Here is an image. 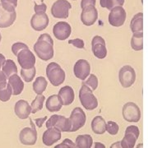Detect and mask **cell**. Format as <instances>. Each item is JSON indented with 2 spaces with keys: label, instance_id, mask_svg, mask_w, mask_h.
<instances>
[{
  "label": "cell",
  "instance_id": "cell-1",
  "mask_svg": "<svg viewBox=\"0 0 148 148\" xmlns=\"http://www.w3.org/2000/svg\"><path fill=\"white\" fill-rule=\"evenodd\" d=\"M46 76L49 82L53 86H58L65 81V72L61 66L55 62L48 64L46 67Z\"/></svg>",
  "mask_w": 148,
  "mask_h": 148
},
{
  "label": "cell",
  "instance_id": "cell-2",
  "mask_svg": "<svg viewBox=\"0 0 148 148\" xmlns=\"http://www.w3.org/2000/svg\"><path fill=\"white\" fill-rule=\"evenodd\" d=\"M79 100L86 110H93L98 106V100L93 94V90L83 83L79 90Z\"/></svg>",
  "mask_w": 148,
  "mask_h": 148
},
{
  "label": "cell",
  "instance_id": "cell-3",
  "mask_svg": "<svg viewBox=\"0 0 148 148\" xmlns=\"http://www.w3.org/2000/svg\"><path fill=\"white\" fill-rule=\"evenodd\" d=\"M34 51L38 58L43 61H48L53 57V45L44 40H37L34 45Z\"/></svg>",
  "mask_w": 148,
  "mask_h": 148
},
{
  "label": "cell",
  "instance_id": "cell-4",
  "mask_svg": "<svg viewBox=\"0 0 148 148\" xmlns=\"http://www.w3.org/2000/svg\"><path fill=\"white\" fill-rule=\"evenodd\" d=\"M72 5L67 0H57L51 8V14L53 17L58 19H66L69 16V10Z\"/></svg>",
  "mask_w": 148,
  "mask_h": 148
},
{
  "label": "cell",
  "instance_id": "cell-5",
  "mask_svg": "<svg viewBox=\"0 0 148 148\" xmlns=\"http://www.w3.org/2000/svg\"><path fill=\"white\" fill-rule=\"evenodd\" d=\"M119 80L123 87L128 88L132 86L136 81V73L130 65H125L119 70Z\"/></svg>",
  "mask_w": 148,
  "mask_h": 148
},
{
  "label": "cell",
  "instance_id": "cell-6",
  "mask_svg": "<svg viewBox=\"0 0 148 148\" xmlns=\"http://www.w3.org/2000/svg\"><path fill=\"white\" fill-rule=\"evenodd\" d=\"M30 123L32 127H24L21 129L19 134V139L21 144L26 146H33L35 145L37 141V132L36 129V125L33 123V121L30 119Z\"/></svg>",
  "mask_w": 148,
  "mask_h": 148
},
{
  "label": "cell",
  "instance_id": "cell-7",
  "mask_svg": "<svg viewBox=\"0 0 148 148\" xmlns=\"http://www.w3.org/2000/svg\"><path fill=\"white\" fill-rule=\"evenodd\" d=\"M123 117L127 122L138 123L141 119V110L138 105L127 102L123 107Z\"/></svg>",
  "mask_w": 148,
  "mask_h": 148
},
{
  "label": "cell",
  "instance_id": "cell-8",
  "mask_svg": "<svg viewBox=\"0 0 148 148\" xmlns=\"http://www.w3.org/2000/svg\"><path fill=\"white\" fill-rule=\"evenodd\" d=\"M126 11L123 8V6H117L111 9L109 14V23L112 27H122L126 20Z\"/></svg>",
  "mask_w": 148,
  "mask_h": 148
},
{
  "label": "cell",
  "instance_id": "cell-9",
  "mask_svg": "<svg viewBox=\"0 0 148 148\" xmlns=\"http://www.w3.org/2000/svg\"><path fill=\"white\" fill-rule=\"evenodd\" d=\"M140 134L139 128L135 125H130L126 128L125 135L121 141V147L132 148L135 147L136 142Z\"/></svg>",
  "mask_w": 148,
  "mask_h": 148
},
{
  "label": "cell",
  "instance_id": "cell-10",
  "mask_svg": "<svg viewBox=\"0 0 148 148\" xmlns=\"http://www.w3.org/2000/svg\"><path fill=\"white\" fill-rule=\"evenodd\" d=\"M69 119L72 123L71 132H76L79 130L80 128H82L84 126L86 120V114L84 111L82 110V109L80 107L74 108L73 110L71 113V116Z\"/></svg>",
  "mask_w": 148,
  "mask_h": 148
},
{
  "label": "cell",
  "instance_id": "cell-11",
  "mask_svg": "<svg viewBox=\"0 0 148 148\" xmlns=\"http://www.w3.org/2000/svg\"><path fill=\"white\" fill-rule=\"evenodd\" d=\"M18 64L21 69H31L35 67L36 64V56L29 49H26L20 51L16 55Z\"/></svg>",
  "mask_w": 148,
  "mask_h": 148
},
{
  "label": "cell",
  "instance_id": "cell-12",
  "mask_svg": "<svg viewBox=\"0 0 148 148\" xmlns=\"http://www.w3.org/2000/svg\"><path fill=\"white\" fill-rule=\"evenodd\" d=\"M98 19V11L95 6H88L82 8L81 12V21L86 27L95 24Z\"/></svg>",
  "mask_w": 148,
  "mask_h": 148
},
{
  "label": "cell",
  "instance_id": "cell-13",
  "mask_svg": "<svg viewBox=\"0 0 148 148\" xmlns=\"http://www.w3.org/2000/svg\"><path fill=\"white\" fill-rule=\"evenodd\" d=\"M73 73L76 77L85 81L90 73V63L86 59H79L76 62L73 67Z\"/></svg>",
  "mask_w": 148,
  "mask_h": 148
},
{
  "label": "cell",
  "instance_id": "cell-14",
  "mask_svg": "<svg viewBox=\"0 0 148 148\" xmlns=\"http://www.w3.org/2000/svg\"><path fill=\"white\" fill-rule=\"evenodd\" d=\"M53 36L58 40H65L71 36L72 27L66 21H58L53 27Z\"/></svg>",
  "mask_w": 148,
  "mask_h": 148
},
{
  "label": "cell",
  "instance_id": "cell-15",
  "mask_svg": "<svg viewBox=\"0 0 148 148\" xmlns=\"http://www.w3.org/2000/svg\"><path fill=\"white\" fill-rule=\"evenodd\" d=\"M92 52L95 57L99 59H103L107 55V49L106 46V40L100 36H95L91 41Z\"/></svg>",
  "mask_w": 148,
  "mask_h": 148
},
{
  "label": "cell",
  "instance_id": "cell-16",
  "mask_svg": "<svg viewBox=\"0 0 148 148\" xmlns=\"http://www.w3.org/2000/svg\"><path fill=\"white\" fill-rule=\"evenodd\" d=\"M16 11H8L0 3V28L11 27L16 21Z\"/></svg>",
  "mask_w": 148,
  "mask_h": 148
},
{
  "label": "cell",
  "instance_id": "cell-17",
  "mask_svg": "<svg viewBox=\"0 0 148 148\" xmlns=\"http://www.w3.org/2000/svg\"><path fill=\"white\" fill-rule=\"evenodd\" d=\"M61 132H62L56 127H48L47 130H45V132L43 133V143L47 147L52 146L61 139Z\"/></svg>",
  "mask_w": 148,
  "mask_h": 148
},
{
  "label": "cell",
  "instance_id": "cell-18",
  "mask_svg": "<svg viewBox=\"0 0 148 148\" xmlns=\"http://www.w3.org/2000/svg\"><path fill=\"white\" fill-rule=\"evenodd\" d=\"M49 19L48 15L45 13H35L31 19V26L36 32L45 30L49 25Z\"/></svg>",
  "mask_w": 148,
  "mask_h": 148
},
{
  "label": "cell",
  "instance_id": "cell-19",
  "mask_svg": "<svg viewBox=\"0 0 148 148\" xmlns=\"http://www.w3.org/2000/svg\"><path fill=\"white\" fill-rule=\"evenodd\" d=\"M14 112L16 117H18L20 119H27L32 114V106L27 101L19 100L15 104Z\"/></svg>",
  "mask_w": 148,
  "mask_h": 148
},
{
  "label": "cell",
  "instance_id": "cell-20",
  "mask_svg": "<svg viewBox=\"0 0 148 148\" xmlns=\"http://www.w3.org/2000/svg\"><path fill=\"white\" fill-rule=\"evenodd\" d=\"M58 95L63 103V106H69L73 104L75 98L73 89L69 86H63L58 91Z\"/></svg>",
  "mask_w": 148,
  "mask_h": 148
},
{
  "label": "cell",
  "instance_id": "cell-21",
  "mask_svg": "<svg viewBox=\"0 0 148 148\" xmlns=\"http://www.w3.org/2000/svg\"><path fill=\"white\" fill-rule=\"evenodd\" d=\"M8 84L10 85L12 90V95H20L24 89V83L17 74H14L8 77Z\"/></svg>",
  "mask_w": 148,
  "mask_h": 148
},
{
  "label": "cell",
  "instance_id": "cell-22",
  "mask_svg": "<svg viewBox=\"0 0 148 148\" xmlns=\"http://www.w3.org/2000/svg\"><path fill=\"white\" fill-rule=\"evenodd\" d=\"M106 120L101 116L95 117L91 121V129L94 133L101 135L106 132Z\"/></svg>",
  "mask_w": 148,
  "mask_h": 148
},
{
  "label": "cell",
  "instance_id": "cell-23",
  "mask_svg": "<svg viewBox=\"0 0 148 148\" xmlns=\"http://www.w3.org/2000/svg\"><path fill=\"white\" fill-rule=\"evenodd\" d=\"M45 106L49 112H58L62 109L63 103L58 95H52L47 99Z\"/></svg>",
  "mask_w": 148,
  "mask_h": 148
},
{
  "label": "cell",
  "instance_id": "cell-24",
  "mask_svg": "<svg viewBox=\"0 0 148 148\" xmlns=\"http://www.w3.org/2000/svg\"><path fill=\"white\" fill-rule=\"evenodd\" d=\"M130 28L132 33L135 32H142L143 31V13L138 12L132 17Z\"/></svg>",
  "mask_w": 148,
  "mask_h": 148
},
{
  "label": "cell",
  "instance_id": "cell-25",
  "mask_svg": "<svg viewBox=\"0 0 148 148\" xmlns=\"http://www.w3.org/2000/svg\"><path fill=\"white\" fill-rule=\"evenodd\" d=\"M54 127L58 128L59 131L63 132H71L72 129V123L70 119L67 117L59 115L58 119V121L56 123Z\"/></svg>",
  "mask_w": 148,
  "mask_h": 148
},
{
  "label": "cell",
  "instance_id": "cell-26",
  "mask_svg": "<svg viewBox=\"0 0 148 148\" xmlns=\"http://www.w3.org/2000/svg\"><path fill=\"white\" fill-rule=\"evenodd\" d=\"M76 145L79 148H90L93 145V139L89 134L78 135L76 138Z\"/></svg>",
  "mask_w": 148,
  "mask_h": 148
},
{
  "label": "cell",
  "instance_id": "cell-27",
  "mask_svg": "<svg viewBox=\"0 0 148 148\" xmlns=\"http://www.w3.org/2000/svg\"><path fill=\"white\" fill-rule=\"evenodd\" d=\"M12 95V90L8 82H3L0 83V101L3 102H7L11 99Z\"/></svg>",
  "mask_w": 148,
  "mask_h": 148
},
{
  "label": "cell",
  "instance_id": "cell-28",
  "mask_svg": "<svg viewBox=\"0 0 148 148\" xmlns=\"http://www.w3.org/2000/svg\"><path fill=\"white\" fill-rule=\"evenodd\" d=\"M131 47L135 51H140L143 49V33L135 32L131 39Z\"/></svg>",
  "mask_w": 148,
  "mask_h": 148
},
{
  "label": "cell",
  "instance_id": "cell-29",
  "mask_svg": "<svg viewBox=\"0 0 148 148\" xmlns=\"http://www.w3.org/2000/svg\"><path fill=\"white\" fill-rule=\"evenodd\" d=\"M47 80L44 77H38L33 83V90L37 95H41L47 88Z\"/></svg>",
  "mask_w": 148,
  "mask_h": 148
},
{
  "label": "cell",
  "instance_id": "cell-30",
  "mask_svg": "<svg viewBox=\"0 0 148 148\" xmlns=\"http://www.w3.org/2000/svg\"><path fill=\"white\" fill-rule=\"evenodd\" d=\"M2 71L4 73L6 77L8 78L14 74H17V67L13 60L7 59L6 63L2 68Z\"/></svg>",
  "mask_w": 148,
  "mask_h": 148
},
{
  "label": "cell",
  "instance_id": "cell-31",
  "mask_svg": "<svg viewBox=\"0 0 148 148\" xmlns=\"http://www.w3.org/2000/svg\"><path fill=\"white\" fill-rule=\"evenodd\" d=\"M45 101V95H43V94L37 95L36 99L32 101V105H31V106H32V114H36L39 110H42Z\"/></svg>",
  "mask_w": 148,
  "mask_h": 148
},
{
  "label": "cell",
  "instance_id": "cell-32",
  "mask_svg": "<svg viewBox=\"0 0 148 148\" xmlns=\"http://www.w3.org/2000/svg\"><path fill=\"white\" fill-rule=\"evenodd\" d=\"M36 73V67H33L31 69H21V76L23 80L26 82H31L35 78V76Z\"/></svg>",
  "mask_w": 148,
  "mask_h": 148
},
{
  "label": "cell",
  "instance_id": "cell-33",
  "mask_svg": "<svg viewBox=\"0 0 148 148\" xmlns=\"http://www.w3.org/2000/svg\"><path fill=\"white\" fill-rule=\"evenodd\" d=\"M82 83L88 86L90 89L94 91L98 87V78H97V77L95 76V74H90L89 77L86 80L85 82H83Z\"/></svg>",
  "mask_w": 148,
  "mask_h": 148
},
{
  "label": "cell",
  "instance_id": "cell-34",
  "mask_svg": "<svg viewBox=\"0 0 148 148\" xmlns=\"http://www.w3.org/2000/svg\"><path fill=\"white\" fill-rule=\"evenodd\" d=\"M119 127L118 123L114 121H109L106 123V132H108L110 135H116L119 132Z\"/></svg>",
  "mask_w": 148,
  "mask_h": 148
},
{
  "label": "cell",
  "instance_id": "cell-35",
  "mask_svg": "<svg viewBox=\"0 0 148 148\" xmlns=\"http://www.w3.org/2000/svg\"><path fill=\"white\" fill-rule=\"evenodd\" d=\"M1 3L8 11H16L17 0H0Z\"/></svg>",
  "mask_w": 148,
  "mask_h": 148
},
{
  "label": "cell",
  "instance_id": "cell-36",
  "mask_svg": "<svg viewBox=\"0 0 148 148\" xmlns=\"http://www.w3.org/2000/svg\"><path fill=\"white\" fill-rule=\"evenodd\" d=\"M26 49H29V47L27 46V45H26L25 43L22 42H16L14 43L12 46V52L13 53L14 55H17L18 53Z\"/></svg>",
  "mask_w": 148,
  "mask_h": 148
},
{
  "label": "cell",
  "instance_id": "cell-37",
  "mask_svg": "<svg viewBox=\"0 0 148 148\" xmlns=\"http://www.w3.org/2000/svg\"><path fill=\"white\" fill-rule=\"evenodd\" d=\"M55 147L59 148V147H64V148H69V147H77V145H76V143H74L72 140H70L69 138H66V139H64V141H63V143H60V144H58V145H56V147Z\"/></svg>",
  "mask_w": 148,
  "mask_h": 148
},
{
  "label": "cell",
  "instance_id": "cell-38",
  "mask_svg": "<svg viewBox=\"0 0 148 148\" xmlns=\"http://www.w3.org/2000/svg\"><path fill=\"white\" fill-rule=\"evenodd\" d=\"M69 44L73 45L74 47L77 48V49H84L85 48V43L84 41L79 39V38H76V39H73V40H69Z\"/></svg>",
  "mask_w": 148,
  "mask_h": 148
},
{
  "label": "cell",
  "instance_id": "cell-39",
  "mask_svg": "<svg viewBox=\"0 0 148 148\" xmlns=\"http://www.w3.org/2000/svg\"><path fill=\"white\" fill-rule=\"evenodd\" d=\"M58 114H53L52 116L50 117L49 119L46 122V127H53L55 126V124H56V123L58 121Z\"/></svg>",
  "mask_w": 148,
  "mask_h": 148
},
{
  "label": "cell",
  "instance_id": "cell-40",
  "mask_svg": "<svg viewBox=\"0 0 148 148\" xmlns=\"http://www.w3.org/2000/svg\"><path fill=\"white\" fill-rule=\"evenodd\" d=\"M47 10V6L45 3H40V4H35L34 7V11L36 12V13H45Z\"/></svg>",
  "mask_w": 148,
  "mask_h": 148
},
{
  "label": "cell",
  "instance_id": "cell-41",
  "mask_svg": "<svg viewBox=\"0 0 148 148\" xmlns=\"http://www.w3.org/2000/svg\"><path fill=\"white\" fill-rule=\"evenodd\" d=\"M95 3H96V0H82L81 8L82 9L88 6H95Z\"/></svg>",
  "mask_w": 148,
  "mask_h": 148
},
{
  "label": "cell",
  "instance_id": "cell-42",
  "mask_svg": "<svg viewBox=\"0 0 148 148\" xmlns=\"http://www.w3.org/2000/svg\"><path fill=\"white\" fill-rule=\"evenodd\" d=\"M124 2L125 0H110V10L117 6H123L124 4Z\"/></svg>",
  "mask_w": 148,
  "mask_h": 148
},
{
  "label": "cell",
  "instance_id": "cell-43",
  "mask_svg": "<svg viewBox=\"0 0 148 148\" xmlns=\"http://www.w3.org/2000/svg\"><path fill=\"white\" fill-rule=\"evenodd\" d=\"M38 40H46L48 42L51 43L52 45H53V39L51 38V36L47 34V33H45V34H42V35H40L39 38H38Z\"/></svg>",
  "mask_w": 148,
  "mask_h": 148
},
{
  "label": "cell",
  "instance_id": "cell-44",
  "mask_svg": "<svg viewBox=\"0 0 148 148\" xmlns=\"http://www.w3.org/2000/svg\"><path fill=\"white\" fill-rule=\"evenodd\" d=\"M48 119V116H45L43 117V118H39V119H35V123H36V125L37 127H39V128H40V127L43 126V123H45V122Z\"/></svg>",
  "mask_w": 148,
  "mask_h": 148
},
{
  "label": "cell",
  "instance_id": "cell-45",
  "mask_svg": "<svg viewBox=\"0 0 148 148\" xmlns=\"http://www.w3.org/2000/svg\"><path fill=\"white\" fill-rule=\"evenodd\" d=\"M100 4L102 8H109V0H100Z\"/></svg>",
  "mask_w": 148,
  "mask_h": 148
},
{
  "label": "cell",
  "instance_id": "cell-46",
  "mask_svg": "<svg viewBox=\"0 0 148 148\" xmlns=\"http://www.w3.org/2000/svg\"><path fill=\"white\" fill-rule=\"evenodd\" d=\"M6 58L5 56L3 55V54H2V53H0V69H2L3 68V66L4 65V64L6 63Z\"/></svg>",
  "mask_w": 148,
  "mask_h": 148
},
{
  "label": "cell",
  "instance_id": "cell-47",
  "mask_svg": "<svg viewBox=\"0 0 148 148\" xmlns=\"http://www.w3.org/2000/svg\"><path fill=\"white\" fill-rule=\"evenodd\" d=\"M8 79V77H6V75L4 74V73L3 71L0 70V83L3 82H6Z\"/></svg>",
  "mask_w": 148,
  "mask_h": 148
},
{
  "label": "cell",
  "instance_id": "cell-48",
  "mask_svg": "<svg viewBox=\"0 0 148 148\" xmlns=\"http://www.w3.org/2000/svg\"><path fill=\"white\" fill-rule=\"evenodd\" d=\"M94 147L95 148H105L106 147V146L104 145V144H102L101 143H95L94 144Z\"/></svg>",
  "mask_w": 148,
  "mask_h": 148
},
{
  "label": "cell",
  "instance_id": "cell-49",
  "mask_svg": "<svg viewBox=\"0 0 148 148\" xmlns=\"http://www.w3.org/2000/svg\"><path fill=\"white\" fill-rule=\"evenodd\" d=\"M111 147H121V142L114 143L113 145H111Z\"/></svg>",
  "mask_w": 148,
  "mask_h": 148
},
{
  "label": "cell",
  "instance_id": "cell-50",
  "mask_svg": "<svg viewBox=\"0 0 148 148\" xmlns=\"http://www.w3.org/2000/svg\"><path fill=\"white\" fill-rule=\"evenodd\" d=\"M1 40H2V36H1V33H0V42H1Z\"/></svg>",
  "mask_w": 148,
  "mask_h": 148
},
{
  "label": "cell",
  "instance_id": "cell-51",
  "mask_svg": "<svg viewBox=\"0 0 148 148\" xmlns=\"http://www.w3.org/2000/svg\"><path fill=\"white\" fill-rule=\"evenodd\" d=\"M73 1H76V0H73Z\"/></svg>",
  "mask_w": 148,
  "mask_h": 148
}]
</instances>
